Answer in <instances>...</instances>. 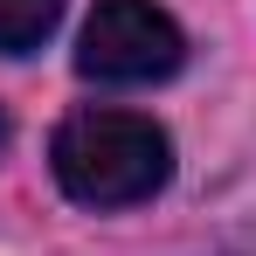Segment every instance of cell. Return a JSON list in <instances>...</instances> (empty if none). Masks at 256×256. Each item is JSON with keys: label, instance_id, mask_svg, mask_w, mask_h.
<instances>
[{"label": "cell", "instance_id": "obj_1", "mask_svg": "<svg viewBox=\"0 0 256 256\" xmlns=\"http://www.w3.org/2000/svg\"><path fill=\"white\" fill-rule=\"evenodd\" d=\"M48 166H56L70 201H84V208H132V201L166 187L173 146L138 111H70L56 125Z\"/></svg>", "mask_w": 256, "mask_h": 256}, {"label": "cell", "instance_id": "obj_2", "mask_svg": "<svg viewBox=\"0 0 256 256\" xmlns=\"http://www.w3.org/2000/svg\"><path fill=\"white\" fill-rule=\"evenodd\" d=\"M180 28H173L166 7L152 0H97V14L84 21V42H76V70L97 84H160L180 70Z\"/></svg>", "mask_w": 256, "mask_h": 256}, {"label": "cell", "instance_id": "obj_3", "mask_svg": "<svg viewBox=\"0 0 256 256\" xmlns=\"http://www.w3.org/2000/svg\"><path fill=\"white\" fill-rule=\"evenodd\" d=\"M62 21V0H0V56H28Z\"/></svg>", "mask_w": 256, "mask_h": 256}, {"label": "cell", "instance_id": "obj_4", "mask_svg": "<svg viewBox=\"0 0 256 256\" xmlns=\"http://www.w3.org/2000/svg\"><path fill=\"white\" fill-rule=\"evenodd\" d=\"M0 152H7V118H0Z\"/></svg>", "mask_w": 256, "mask_h": 256}]
</instances>
